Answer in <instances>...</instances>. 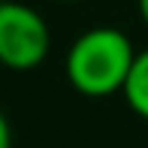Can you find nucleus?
<instances>
[{"label": "nucleus", "instance_id": "obj_6", "mask_svg": "<svg viewBox=\"0 0 148 148\" xmlns=\"http://www.w3.org/2000/svg\"><path fill=\"white\" fill-rule=\"evenodd\" d=\"M51 3H82V0H51Z\"/></svg>", "mask_w": 148, "mask_h": 148}, {"label": "nucleus", "instance_id": "obj_4", "mask_svg": "<svg viewBox=\"0 0 148 148\" xmlns=\"http://www.w3.org/2000/svg\"><path fill=\"white\" fill-rule=\"evenodd\" d=\"M0 148H12V127L3 115V109H0Z\"/></svg>", "mask_w": 148, "mask_h": 148}, {"label": "nucleus", "instance_id": "obj_2", "mask_svg": "<svg viewBox=\"0 0 148 148\" xmlns=\"http://www.w3.org/2000/svg\"><path fill=\"white\" fill-rule=\"evenodd\" d=\"M51 49V30L33 6L0 0V66L15 73L36 70Z\"/></svg>", "mask_w": 148, "mask_h": 148}, {"label": "nucleus", "instance_id": "obj_3", "mask_svg": "<svg viewBox=\"0 0 148 148\" xmlns=\"http://www.w3.org/2000/svg\"><path fill=\"white\" fill-rule=\"evenodd\" d=\"M121 97L142 121H148V49L136 51V60L130 66L124 88H121Z\"/></svg>", "mask_w": 148, "mask_h": 148}, {"label": "nucleus", "instance_id": "obj_1", "mask_svg": "<svg viewBox=\"0 0 148 148\" xmlns=\"http://www.w3.org/2000/svg\"><path fill=\"white\" fill-rule=\"evenodd\" d=\"M136 60L130 36L118 27L97 24L73 39L64 60L66 82L82 97H112L121 94L130 66Z\"/></svg>", "mask_w": 148, "mask_h": 148}, {"label": "nucleus", "instance_id": "obj_5", "mask_svg": "<svg viewBox=\"0 0 148 148\" xmlns=\"http://www.w3.org/2000/svg\"><path fill=\"white\" fill-rule=\"evenodd\" d=\"M136 6H139V15H142V21L148 24V0H136Z\"/></svg>", "mask_w": 148, "mask_h": 148}]
</instances>
